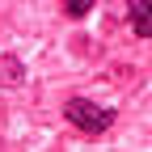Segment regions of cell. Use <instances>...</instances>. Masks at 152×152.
Returning <instances> with one entry per match:
<instances>
[{
  "instance_id": "4",
  "label": "cell",
  "mask_w": 152,
  "mask_h": 152,
  "mask_svg": "<svg viewBox=\"0 0 152 152\" xmlns=\"http://www.w3.org/2000/svg\"><path fill=\"white\" fill-rule=\"evenodd\" d=\"M93 4H97V0H64V13L72 17V21H80V17H85Z\"/></svg>"
},
{
  "instance_id": "1",
  "label": "cell",
  "mask_w": 152,
  "mask_h": 152,
  "mask_svg": "<svg viewBox=\"0 0 152 152\" xmlns=\"http://www.w3.org/2000/svg\"><path fill=\"white\" fill-rule=\"evenodd\" d=\"M64 118L76 131H85V135H106V131L114 127V118H118V110L97 106L93 97H68L64 102Z\"/></svg>"
},
{
  "instance_id": "2",
  "label": "cell",
  "mask_w": 152,
  "mask_h": 152,
  "mask_svg": "<svg viewBox=\"0 0 152 152\" xmlns=\"http://www.w3.org/2000/svg\"><path fill=\"white\" fill-rule=\"evenodd\" d=\"M21 85H26V59L4 51L0 55V89H21Z\"/></svg>"
},
{
  "instance_id": "3",
  "label": "cell",
  "mask_w": 152,
  "mask_h": 152,
  "mask_svg": "<svg viewBox=\"0 0 152 152\" xmlns=\"http://www.w3.org/2000/svg\"><path fill=\"white\" fill-rule=\"evenodd\" d=\"M127 21L135 30L144 42H152V0H135V4L127 9Z\"/></svg>"
}]
</instances>
